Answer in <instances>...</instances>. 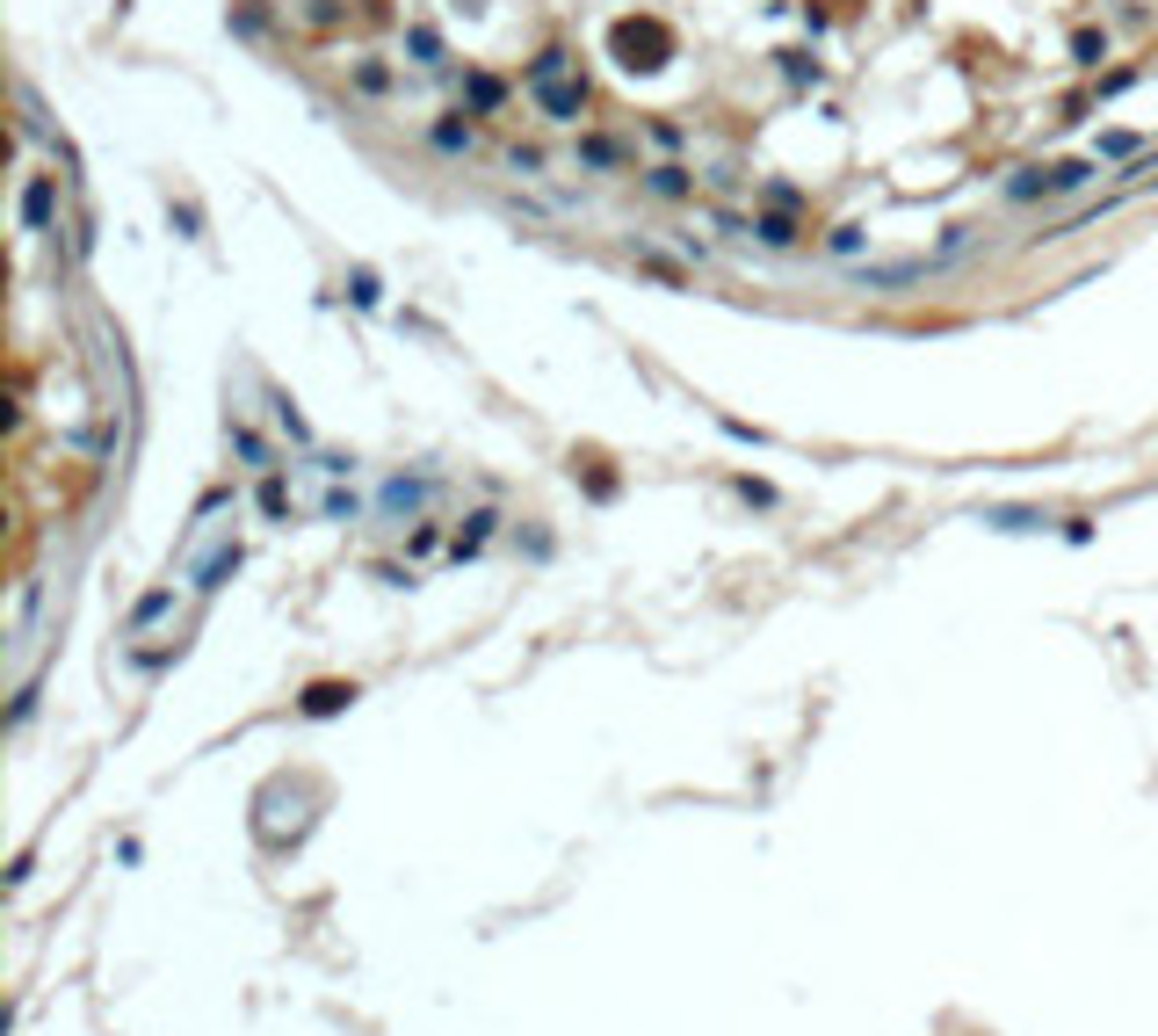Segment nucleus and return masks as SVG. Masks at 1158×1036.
Masks as SVG:
<instances>
[{
	"label": "nucleus",
	"mask_w": 1158,
	"mask_h": 1036,
	"mask_svg": "<svg viewBox=\"0 0 1158 1036\" xmlns=\"http://www.w3.org/2000/svg\"><path fill=\"white\" fill-rule=\"evenodd\" d=\"M609 51H616L623 73H659V65L674 58V30L659 22V15H623L616 37H609Z\"/></svg>",
	"instance_id": "1"
},
{
	"label": "nucleus",
	"mask_w": 1158,
	"mask_h": 1036,
	"mask_svg": "<svg viewBox=\"0 0 1158 1036\" xmlns=\"http://www.w3.org/2000/svg\"><path fill=\"white\" fill-rule=\"evenodd\" d=\"M529 88L543 95V109H550V116H579V109H587V80H572L565 51H543V58L529 65Z\"/></svg>",
	"instance_id": "2"
},
{
	"label": "nucleus",
	"mask_w": 1158,
	"mask_h": 1036,
	"mask_svg": "<svg viewBox=\"0 0 1158 1036\" xmlns=\"http://www.w3.org/2000/svg\"><path fill=\"white\" fill-rule=\"evenodd\" d=\"M348 696H355V689H348V681H319V689H311V696H304V710H341V703H348Z\"/></svg>",
	"instance_id": "3"
},
{
	"label": "nucleus",
	"mask_w": 1158,
	"mask_h": 1036,
	"mask_svg": "<svg viewBox=\"0 0 1158 1036\" xmlns=\"http://www.w3.org/2000/svg\"><path fill=\"white\" fill-rule=\"evenodd\" d=\"M761 239H775V247H789V239H797V225H789V218H761Z\"/></svg>",
	"instance_id": "4"
},
{
	"label": "nucleus",
	"mask_w": 1158,
	"mask_h": 1036,
	"mask_svg": "<svg viewBox=\"0 0 1158 1036\" xmlns=\"http://www.w3.org/2000/svg\"><path fill=\"white\" fill-rule=\"evenodd\" d=\"M1071 51H1079V58H1087V65H1094V58H1101V51H1108V44H1101V37H1094V30H1079V37H1071Z\"/></svg>",
	"instance_id": "5"
}]
</instances>
